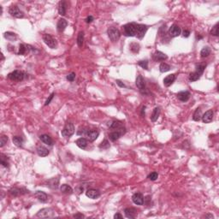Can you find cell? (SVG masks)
I'll use <instances>...</instances> for the list:
<instances>
[{"label": "cell", "instance_id": "cell-32", "mask_svg": "<svg viewBox=\"0 0 219 219\" xmlns=\"http://www.w3.org/2000/svg\"><path fill=\"white\" fill-rule=\"evenodd\" d=\"M29 45H26L24 44H21L20 46H19V51H18V55H24L26 54L27 52L29 51V50L31 48H28Z\"/></svg>", "mask_w": 219, "mask_h": 219}, {"label": "cell", "instance_id": "cell-12", "mask_svg": "<svg viewBox=\"0 0 219 219\" xmlns=\"http://www.w3.org/2000/svg\"><path fill=\"white\" fill-rule=\"evenodd\" d=\"M136 87L140 89V91L141 92V93H144V91L146 90V81L144 80V78L141 75H138L136 78V81H135Z\"/></svg>", "mask_w": 219, "mask_h": 219}, {"label": "cell", "instance_id": "cell-24", "mask_svg": "<svg viewBox=\"0 0 219 219\" xmlns=\"http://www.w3.org/2000/svg\"><path fill=\"white\" fill-rule=\"evenodd\" d=\"M67 10V3L64 1H60L58 3V13L60 15H65Z\"/></svg>", "mask_w": 219, "mask_h": 219}, {"label": "cell", "instance_id": "cell-40", "mask_svg": "<svg viewBox=\"0 0 219 219\" xmlns=\"http://www.w3.org/2000/svg\"><path fill=\"white\" fill-rule=\"evenodd\" d=\"M138 65L140 66L144 69H148V61L147 60H141L138 62Z\"/></svg>", "mask_w": 219, "mask_h": 219}, {"label": "cell", "instance_id": "cell-46", "mask_svg": "<svg viewBox=\"0 0 219 219\" xmlns=\"http://www.w3.org/2000/svg\"><path fill=\"white\" fill-rule=\"evenodd\" d=\"M7 141H8V136L2 135L0 138V146L3 147L5 144H7Z\"/></svg>", "mask_w": 219, "mask_h": 219}, {"label": "cell", "instance_id": "cell-18", "mask_svg": "<svg viewBox=\"0 0 219 219\" xmlns=\"http://www.w3.org/2000/svg\"><path fill=\"white\" fill-rule=\"evenodd\" d=\"M86 195L88 198H90V199L95 200V199H97V198H99L100 196V192L99 190H96V189H93V188H90V189L87 190Z\"/></svg>", "mask_w": 219, "mask_h": 219}, {"label": "cell", "instance_id": "cell-50", "mask_svg": "<svg viewBox=\"0 0 219 219\" xmlns=\"http://www.w3.org/2000/svg\"><path fill=\"white\" fill-rule=\"evenodd\" d=\"M116 84L120 87H126V85L122 82V81H121L120 80H116Z\"/></svg>", "mask_w": 219, "mask_h": 219}, {"label": "cell", "instance_id": "cell-25", "mask_svg": "<svg viewBox=\"0 0 219 219\" xmlns=\"http://www.w3.org/2000/svg\"><path fill=\"white\" fill-rule=\"evenodd\" d=\"M37 153L40 157H46L49 155V150L43 146H39L37 147Z\"/></svg>", "mask_w": 219, "mask_h": 219}, {"label": "cell", "instance_id": "cell-21", "mask_svg": "<svg viewBox=\"0 0 219 219\" xmlns=\"http://www.w3.org/2000/svg\"><path fill=\"white\" fill-rule=\"evenodd\" d=\"M59 185V178H51L46 182V186L52 189H57Z\"/></svg>", "mask_w": 219, "mask_h": 219}, {"label": "cell", "instance_id": "cell-13", "mask_svg": "<svg viewBox=\"0 0 219 219\" xmlns=\"http://www.w3.org/2000/svg\"><path fill=\"white\" fill-rule=\"evenodd\" d=\"M99 135V133L97 130H87V132L85 136H86V139L88 141L93 142V141L97 140Z\"/></svg>", "mask_w": 219, "mask_h": 219}, {"label": "cell", "instance_id": "cell-43", "mask_svg": "<svg viewBox=\"0 0 219 219\" xmlns=\"http://www.w3.org/2000/svg\"><path fill=\"white\" fill-rule=\"evenodd\" d=\"M1 164L3 167H9V162H8L7 157H5L3 154H1Z\"/></svg>", "mask_w": 219, "mask_h": 219}, {"label": "cell", "instance_id": "cell-35", "mask_svg": "<svg viewBox=\"0 0 219 219\" xmlns=\"http://www.w3.org/2000/svg\"><path fill=\"white\" fill-rule=\"evenodd\" d=\"M170 69H171V67L168 63H162L160 64V66H159V70H160L161 73L168 72V71L170 70Z\"/></svg>", "mask_w": 219, "mask_h": 219}, {"label": "cell", "instance_id": "cell-52", "mask_svg": "<svg viewBox=\"0 0 219 219\" xmlns=\"http://www.w3.org/2000/svg\"><path fill=\"white\" fill-rule=\"evenodd\" d=\"M182 35H183V37L188 38V37H189V35H190V32H189L188 30H184L183 33H182Z\"/></svg>", "mask_w": 219, "mask_h": 219}, {"label": "cell", "instance_id": "cell-11", "mask_svg": "<svg viewBox=\"0 0 219 219\" xmlns=\"http://www.w3.org/2000/svg\"><path fill=\"white\" fill-rule=\"evenodd\" d=\"M181 32H182L181 31V27L178 25H176V24H173L170 27V29H169V34L172 38L178 37L181 34Z\"/></svg>", "mask_w": 219, "mask_h": 219}, {"label": "cell", "instance_id": "cell-37", "mask_svg": "<svg viewBox=\"0 0 219 219\" xmlns=\"http://www.w3.org/2000/svg\"><path fill=\"white\" fill-rule=\"evenodd\" d=\"M210 54H211V49H210V47H208V46L204 47V48L201 50V51H200V56H201V57H207Z\"/></svg>", "mask_w": 219, "mask_h": 219}, {"label": "cell", "instance_id": "cell-29", "mask_svg": "<svg viewBox=\"0 0 219 219\" xmlns=\"http://www.w3.org/2000/svg\"><path fill=\"white\" fill-rule=\"evenodd\" d=\"M109 127L110 128L111 130H116L122 127H123L122 125V122H119V121H114V122H110V123L109 122Z\"/></svg>", "mask_w": 219, "mask_h": 219}, {"label": "cell", "instance_id": "cell-34", "mask_svg": "<svg viewBox=\"0 0 219 219\" xmlns=\"http://www.w3.org/2000/svg\"><path fill=\"white\" fill-rule=\"evenodd\" d=\"M83 44H84V33L81 31L77 36V45L81 48L83 46Z\"/></svg>", "mask_w": 219, "mask_h": 219}, {"label": "cell", "instance_id": "cell-23", "mask_svg": "<svg viewBox=\"0 0 219 219\" xmlns=\"http://www.w3.org/2000/svg\"><path fill=\"white\" fill-rule=\"evenodd\" d=\"M67 26H68V21L65 20V19H60L59 21H58V22H57V31L58 32H60V33H62V32H63L64 30H65V28L67 27Z\"/></svg>", "mask_w": 219, "mask_h": 219}, {"label": "cell", "instance_id": "cell-44", "mask_svg": "<svg viewBox=\"0 0 219 219\" xmlns=\"http://www.w3.org/2000/svg\"><path fill=\"white\" fill-rule=\"evenodd\" d=\"M211 34L213 36H218V23H216V25L212 27L211 30Z\"/></svg>", "mask_w": 219, "mask_h": 219}, {"label": "cell", "instance_id": "cell-49", "mask_svg": "<svg viewBox=\"0 0 219 219\" xmlns=\"http://www.w3.org/2000/svg\"><path fill=\"white\" fill-rule=\"evenodd\" d=\"M54 95H55V93H52L50 96H49V98L47 99V100L45 101V106H46V105H48L50 103H51V101L52 100V99H53V97H54Z\"/></svg>", "mask_w": 219, "mask_h": 219}, {"label": "cell", "instance_id": "cell-56", "mask_svg": "<svg viewBox=\"0 0 219 219\" xmlns=\"http://www.w3.org/2000/svg\"><path fill=\"white\" fill-rule=\"evenodd\" d=\"M205 218H213V216L212 214H208V215H206Z\"/></svg>", "mask_w": 219, "mask_h": 219}, {"label": "cell", "instance_id": "cell-31", "mask_svg": "<svg viewBox=\"0 0 219 219\" xmlns=\"http://www.w3.org/2000/svg\"><path fill=\"white\" fill-rule=\"evenodd\" d=\"M12 140H13V143H14V145L15 146H17V147H21L22 146V144H23L22 137H21V136H14Z\"/></svg>", "mask_w": 219, "mask_h": 219}, {"label": "cell", "instance_id": "cell-47", "mask_svg": "<svg viewBox=\"0 0 219 219\" xmlns=\"http://www.w3.org/2000/svg\"><path fill=\"white\" fill-rule=\"evenodd\" d=\"M66 79H67L69 81H75V74L74 72L70 73L69 75H67Z\"/></svg>", "mask_w": 219, "mask_h": 219}, {"label": "cell", "instance_id": "cell-15", "mask_svg": "<svg viewBox=\"0 0 219 219\" xmlns=\"http://www.w3.org/2000/svg\"><path fill=\"white\" fill-rule=\"evenodd\" d=\"M213 116H214V112L212 110H207L201 117L202 121L204 123H210L211 122H212L213 120Z\"/></svg>", "mask_w": 219, "mask_h": 219}, {"label": "cell", "instance_id": "cell-14", "mask_svg": "<svg viewBox=\"0 0 219 219\" xmlns=\"http://www.w3.org/2000/svg\"><path fill=\"white\" fill-rule=\"evenodd\" d=\"M167 58H168L167 55L164 54V53L162 52V51H159L154 52L153 55H152V59H153L155 62H163V61L166 60Z\"/></svg>", "mask_w": 219, "mask_h": 219}, {"label": "cell", "instance_id": "cell-6", "mask_svg": "<svg viewBox=\"0 0 219 219\" xmlns=\"http://www.w3.org/2000/svg\"><path fill=\"white\" fill-rule=\"evenodd\" d=\"M37 217L40 218H50L55 217V212L51 208H44L39 211V212L37 213Z\"/></svg>", "mask_w": 219, "mask_h": 219}, {"label": "cell", "instance_id": "cell-55", "mask_svg": "<svg viewBox=\"0 0 219 219\" xmlns=\"http://www.w3.org/2000/svg\"><path fill=\"white\" fill-rule=\"evenodd\" d=\"M145 109H146L145 106H143L142 109H141V116H145Z\"/></svg>", "mask_w": 219, "mask_h": 219}, {"label": "cell", "instance_id": "cell-57", "mask_svg": "<svg viewBox=\"0 0 219 219\" xmlns=\"http://www.w3.org/2000/svg\"><path fill=\"white\" fill-rule=\"evenodd\" d=\"M202 39V36H197V39Z\"/></svg>", "mask_w": 219, "mask_h": 219}, {"label": "cell", "instance_id": "cell-38", "mask_svg": "<svg viewBox=\"0 0 219 219\" xmlns=\"http://www.w3.org/2000/svg\"><path fill=\"white\" fill-rule=\"evenodd\" d=\"M4 38L7 39L9 40V41H14V40L16 39V35H15V33H14L7 32V33H4Z\"/></svg>", "mask_w": 219, "mask_h": 219}, {"label": "cell", "instance_id": "cell-1", "mask_svg": "<svg viewBox=\"0 0 219 219\" xmlns=\"http://www.w3.org/2000/svg\"><path fill=\"white\" fill-rule=\"evenodd\" d=\"M123 33L126 36L128 37H134L136 36V31H137V23L135 22H130L122 27Z\"/></svg>", "mask_w": 219, "mask_h": 219}, {"label": "cell", "instance_id": "cell-48", "mask_svg": "<svg viewBox=\"0 0 219 219\" xmlns=\"http://www.w3.org/2000/svg\"><path fill=\"white\" fill-rule=\"evenodd\" d=\"M87 130L85 129V128H80L78 131H77V134L78 135H81V136H85L86 134H87Z\"/></svg>", "mask_w": 219, "mask_h": 219}, {"label": "cell", "instance_id": "cell-2", "mask_svg": "<svg viewBox=\"0 0 219 219\" xmlns=\"http://www.w3.org/2000/svg\"><path fill=\"white\" fill-rule=\"evenodd\" d=\"M7 77H8V79H9L10 81H22L27 77V75L22 71L15 70V71L9 73L7 75Z\"/></svg>", "mask_w": 219, "mask_h": 219}, {"label": "cell", "instance_id": "cell-30", "mask_svg": "<svg viewBox=\"0 0 219 219\" xmlns=\"http://www.w3.org/2000/svg\"><path fill=\"white\" fill-rule=\"evenodd\" d=\"M60 190L63 194H71L73 193V188L70 186L67 185V184L62 185L61 188H60Z\"/></svg>", "mask_w": 219, "mask_h": 219}, {"label": "cell", "instance_id": "cell-27", "mask_svg": "<svg viewBox=\"0 0 219 219\" xmlns=\"http://www.w3.org/2000/svg\"><path fill=\"white\" fill-rule=\"evenodd\" d=\"M159 115H160V108L159 107L154 108V110H153V111L152 113V116H151V121L152 122H155L158 119Z\"/></svg>", "mask_w": 219, "mask_h": 219}, {"label": "cell", "instance_id": "cell-3", "mask_svg": "<svg viewBox=\"0 0 219 219\" xmlns=\"http://www.w3.org/2000/svg\"><path fill=\"white\" fill-rule=\"evenodd\" d=\"M43 40L45 42V44L50 47L51 49H56L57 47V40L51 35L48 33H45L43 35Z\"/></svg>", "mask_w": 219, "mask_h": 219}, {"label": "cell", "instance_id": "cell-36", "mask_svg": "<svg viewBox=\"0 0 219 219\" xmlns=\"http://www.w3.org/2000/svg\"><path fill=\"white\" fill-rule=\"evenodd\" d=\"M200 77H201V75L200 73H198L197 71H194V72H193L189 75V81H196Z\"/></svg>", "mask_w": 219, "mask_h": 219}, {"label": "cell", "instance_id": "cell-41", "mask_svg": "<svg viewBox=\"0 0 219 219\" xmlns=\"http://www.w3.org/2000/svg\"><path fill=\"white\" fill-rule=\"evenodd\" d=\"M206 67V64H199V65L196 66V70H195V71H197L198 73H200V74L202 75V74L204 73V70H205Z\"/></svg>", "mask_w": 219, "mask_h": 219}, {"label": "cell", "instance_id": "cell-10", "mask_svg": "<svg viewBox=\"0 0 219 219\" xmlns=\"http://www.w3.org/2000/svg\"><path fill=\"white\" fill-rule=\"evenodd\" d=\"M9 193L10 195H12L14 197H16V196H19V195L27 194L28 190H27L24 188H12L11 189H9Z\"/></svg>", "mask_w": 219, "mask_h": 219}, {"label": "cell", "instance_id": "cell-5", "mask_svg": "<svg viewBox=\"0 0 219 219\" xmlns=\"http://www.w3.org/2000/svg\"><path fill=\"white\" fill-rule=\"evenodd\" d=\"M126 134V128L124 127H122L116 130H113L110 134H109V137H110V140L111 141H116L120 137H122V135H124Z\"/></svg>", "mask_w": 219, "mask_h": 219}, {"label": "cell", "instance_id": "cell-28", "mask_svg": "<svg viewBox=\"0 0 219 219\" xmlns=\"http://www.w3.org/2000/svg\"><path fill=\"white\" fill-rule=\"evenodd\" d=\"M75 144L81 149H85L87 146V140L85 138H80L75 141Z\"/></svg>", "mask_w": 219, "mask_h": 219}, {"label": "cell", "instance_id": "cell-9", "mask_svg": "<svg viewBox=\"0 0 219 219\" xmlns=\"http://www.w3.org/2000/svg\"><path fill=\"white\" fill-rule=\"evenodd\" d=\"M148 30V27L144 24H137V31H136V37L139 39L144 38L146 31Z\"/></svg>", "mask_w": 219, "mask_h": 219}, {"label": "cell", "instance_id": "cell-4", "mask_svg": "<svg viewBox=\"0 0 219 219\" xmlns=\"http://www.w3.org/2000/svg\"><path fill=\"white\" fill-rule=\"evenodd\" d=\"M62 135L65 138H69L71 137L74 134H75V126L73 123L71 122H68L66 123V125L64 126L63 129L62 130Z\"/></svg>", "mask_w": 219, "mask_h": 219}, {"label": "cell", "instance_id": "cell-54", "mask_svg": "<svg viewBox=\"0 0 219 219\" xmlns=\"http://www.w3.org/2000/svg\"><path fill=\"white\" fill-rule=\"evenodd\" d=\"M114 218L115 219H117V218L122 219V216L120 213H116V214H115V215H114Z\"/></svg>", "mask_w": 219, "mask_h": 219}, {"label": "cell", "instance_id": "cell-20", "mask_svg": "<svg viewBox=\"0 0 219 219\" xmlns=\"http://www.w3.org/2000/svg\"><path fill=\"white\" fill-rule=\"evenodd\" d=\"M177 99L182 102H187L190 99V93L188 91H182L177 93Z\"/></svg>", "mask_w": 219, "mask_h": 219}, {"label": "cell", "instance_id": "cell-26", "mask_svg": "<svg viewBox=\"0 0 219 219\" xmlns=\"http://www.w3.org/2000/svg\"><path fill=\"white\" fill-rule=\"evenodd\" d=\"M39 139L41 140V141L48 146H52L53 145V140L48 135V134H42L39 136Z\"/></svg>", "mask_w": 219, "mask_h": 219}, {"label": "cell", "instance_id": "cell-19", "mask_svg": "<svg viewBox=\"0 0 219 219\" xmlns=\"http://www.w3.org/2000/svg\"><path fill=\"white\" fill-rule=\"evenodd\" d=\"M124 213H125L126 218H128L134 219L137 217V211H136V209L132 208V207L126 208L124 210Z\"/></svg>", "mask_w": 219, "mask_h": 219}, {"label": "cell", "instance_id": "cell-8", "mask_svg": "<svg viewBox=\"0 0 219 219\" xmlns=\"http://www.w3.org/2000/svg\"><path fill=\"white\" fill-rule=\"evenodd\" d=\"M9 13L15 18H23L24 14L16 5H12L9 9Z\"/></svg>", "mask_w": 219, "mask_h": 219}, {"label": "cell", "instance_id": "cell-22", "mask_svg": "<svg viewBox=\"0 0 219 219\" xmlns=\"http://www.w3.org/2000/svg\"><path fill=\"white\" fill-rule=\"evenodd\" d=\"M34 196L38 199L39 201L43 202V203H45L48 200V195L45 192H42V191H37L34 194Z\"/></svg>", "mask_w": 219, "mask_h": 219}, {"label": "cell", "instance_id": "cell-53", "mask_svg": "<svg viewBox=\"0 0 219 219\" xmlns=\"http://www.w3.org/2000/svg\"><path fill=\"white\" fill-rule=\"evenodd\" d=\"M93 21V17L92 15L87 16V19H86V22H87V23H91Z\"/></svg>", "mask_w": 219, "mask_h": 219}, {"label": "cell", "instance_id": "cell-45", "mask_svg": "<svg viewBox=\"0 0 219 219\" xmlns=\"http://www.w3.org/2000/svg\"><path fill=\"white\" fill-rule=\"evenodd\" d=\"M158 174L157 173V172H152L148 176H147V178L149 179V180H151V181H156L157 179H158Z\"/></svg>", "mask_w": 219, "mask_h": 219}, {"label": "cell", "instance_id": "cell-16", "mask_svg": "<svg viewBox=\"0 0 219 219\" xmlns=\"http://www.w3.org/2000/svg\"><path fill=\"white\" fill-rule=\"evenodd\" d=\"M133 202L137 206H142L144 204V197L140 193H136L132 196Z\"/></svg>", "mask_w": 219, "mask_h": 219}, {"label": "cell", "instance_id": "cell-17", "mask_svg": "<svg viewBox=\"0 0 219 219\" xmlns=\"http://www.w3.org/2000/svg\"><path fill=\"white\" fill-rule=\"evenodd\" d=\"M176 75L175 74L169 75H167V76L164 79V85L165 87H170V86L174 83V81H176Z\"/></svg>", "mask_w": 219, "mask_h": 219}, {"label": "cell", "instance_id": "cell-7", "mask_svg": "<svg viewBox=\"0 0 219 219\" xmlns=\"http://www.w3.org/2000/svg\"><path fill=\"white\" fill-rule=\"evenodd\" d=\"M107 33H108L110 39L112 42H116L120 39V36H121L120 31L116 27H110L107 30Z\"/></svg>", "mask_w": 219, "mask_h": 219}, {"label": "cell", "instance_id": "cell-39", "mask_svg": "<svg viewBox=\"0 0 219 219\" xmlns=\"http://www.w3.org/2000/svg\"><path fill=\"white\" fill-rule=\"evenodd\" d=\"M130 50L134 53H138L140 51V45L138 43H132L130 45Z\"/></svg>", "mask_w": 219, "mask_h": 219}, {"label": "cell", "instance_id": "cell-42", "mask_svg": "<svg viewBox=\"0 0 219 219\" xmlns=\"http://www.w3.org/2000/svg\"><path fill=\"white\" fill-rule=\"evenodd\" d=\"M110 147V142L107 140H104L101 144L99 145V148L100 149H108Z\"/></svg>", "mask_w": 219, "mask_h": 219}, {"label": "cell", "instance_id": "cell-51", "mask_svg": "<svg viewBox=\"0 0 219 219\" xmlns=\"http://www.w3.org/2000/svg\"><path fill=\"white\" fill-rule=\"evenodd\" d=\"M74 218H84L85 216L83 214H81V213H76V214L74 215Z\"/></svg>", "mask_w": 219, "mask_h": 219}, {"label": "cell", "instance_id": "cell-33", "mask_svg": "<svg viewBox=\"0 0 219 219\" xmlns=\"http://www.w3.org/2000/svg\"><path fill=\"white\" fill-rule=\"evenodd\" d=\"M201 117H202V113H201V110L200 108H197L194 113V116H193V120L195 121V122H199L201 120Z\"/></svg>", "mask_w": 219, "mask_h": 219}]
</instances>
